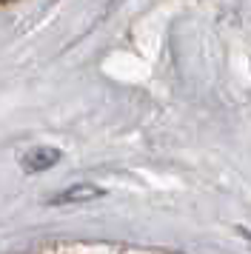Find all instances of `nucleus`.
Listing matches in <instances>:
<instances>
[{"label":"nucleus","instance_id":"obj_1","mask_svg":"<svg viewBox=\"0 0 251 254\" xmlns=\"http://www.w3.org/2000/svg\"><path fill=\"white\" fill-rule=\"evenodd\" d=\"M57 160H60V151L52 149V146H40V149H32L23 157V169L26 172H43V169H52Z\"/></svg>","mask_w":251,"mask_h":254},{"label":"nucleus","instance_id":"obj_2","mask_svg":"<svg viewBox=\"0 0 251 254\" xmlns=\"http://www.w3.org/2000/svg\"><path fill=\"white\" fill-rule=\"evenodd\" d=\"M97 197H103L100 186L77 183V186H71V189H66L63 194H57L52 203H55V206H60V203H86V200H97Z\"/></svg>","mask_w":251,"mask_h":254}]
</instances>
